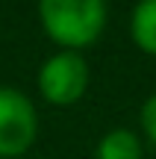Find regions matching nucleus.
<instances>
[{
  "label": "nucleus",
  "instance_id": "nucleus-1",
  "mask_svg": "<svg viewBox=\"0 0 156 159\" xmlns=\"http://www.w3.org/2000/svg\"><path fill=\"white\" fill-rule=\"evenodd\" d=\"M106 0H38V24L59 50L80 53L106 30Z\"/></svg>",
  "mask_w": 156,
  "mask_h": 159
},
{
  "label": "nucleus",
  "instance_id": "nucleus-2",
  "mask_svg": "<svg viewBox=\"0 0 156 159\" xmlns=\"http://www.w3.org/2000/svg\"><path fill=\"white\" fill-rule=\"evenodd\" d=\"M88 80H91V71L82 53L59 50L41 62L35 83H38V94L44 103L65 109L82 100V94L88 91Z\"/></svg>",
  "mask_w": 156,
  "mask_h": 159
},
{
  "label": "nucleus",
  "instance_id": "nucleus-3",
  "mask_svg": "<svg viewBox=\"0 0 156 159\" xmlns=\"http://www.w3.org/2000/svg\"><path fill=\"white\" fill-rule=\"evenodd\" d=\"M38 112L21 89L0 85V159H18L35 144Z\"/></svg>",
  "mask_w": 156,
  "mask_h": 159
},
{
  "label": "nucleus",
  "instance_id": "nucleus-4",
  "mask_svg": "<svg viewBox=\"0 0 156 159\" xmlns=\"http://www.w3.org/2000/svg\"><path fill=\"white\" fill-rule=\"evenodd\" d=\"M145 156V144H141L139 133L118 127L109 130L94 148V159H141Z\"/></svg>",
  "mask_w": 156,
  "mask_h": 159
},
{
  "label": "nucleus",
  "instance_id": "nucleus-5",
  "mask_svg": "<svg viewBox=\"0 0 156 159\" xmlns=\"http://www.w3.org/2000/svg\"><path fill=\"white\" fill-rule=\"evenodd\" d=\"M130 35L136 47L147 56H156V0H139L130 15Z\"/></svg>",
  "mask_w": 156,
  "mask_h": 159
},
{
  "label": "nucleus",
  "instance_id": "nucleus-6",
  "mask_svg": "<svg viewBox=\"0 0 156 159\" xmlns=\"http://www.w3.org/2000/svg\"><path fill=\"white\" fill-rule=\"evenodd\" d=\"M139 124L145 130V136L156 144V91L141 103V112H139Z\"/></svg>",
  "mask_w": 156,
  "mask_h": 159
}]
</instances>
